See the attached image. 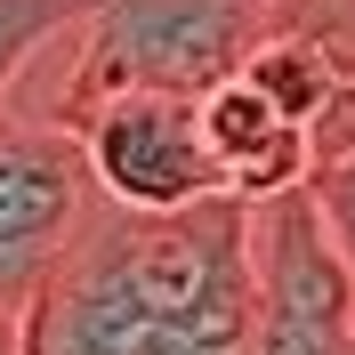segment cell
Listing matches in <instances>:
<instances>
[{
	"label": "cell",
	"instance_id": "ba28073f",
	"mask_svg": "<svg viewBox=\"0 0 355 355\" xmlns=\"http://www.w3.org/2000/svg\"><path fill=\"white\" fill-rule=\"evenodd\" d=\"M307 186H315V202H323V226H331V243L347 250V266H355V146H347L339 162H323Z\"/></svg>",
	"mask_w": 355,
	"mask_h": 355
},
{
	"label": "cell",
	"instance_id": "7a4b0ae2",
	"mask_svg": "<svg viewBox=\"0 0 355 355\" xmlns=\"http://www.w3.org/2000/svg\"><path fill=\"white\" fill-rule=\"evenodd\" d=\"M266 17L275 0H89L81 24H65L33 57L17 105L81 121L97 97H121V89L202 97L226 73H243V57L266 41Z\"/></svg>",
	"mask_w": 355,
	"mask_h": 355
},
{
	"label": "cell",
	"instance_id": "52a82bcc",
	"mask_svg": "<svg viewBox=\"0 0 355 355\" xmlns=\"http://www.w3.org/2000/svg\"><path fill=\"white\" fill-rule=\"evenodd\" d=\"M89 0H0V105L17 97V81L33 73V57H41L65 24H81Z\"/></svg>",
	"mask_w": 355,
	"mask_h": 355
},
{
	"label": "cell",
	"instance_id": "8992f818",
	"mask_svg": "<svg viewBox=\"0 0 355 355\" xmlns=\"http://www.w3.org/2000/svg\"><path fill=\"white\" fill-rule=\"evenodd\" d=\"M202 137H210V162H218L226 194H283V186H307L315 178V137L291 105H275L250 73H226L218 89H202Z\"/></svg>",
	"mask_w": 355,
	"mask_h": 355
},
{
	"label": "cell",
	"instance_id": "6da1fadb",
	"mask_svg": "<svg viewBox=\"0 0 355 355\" xmlns=\"http://www.w3.org/2000/svg\"><path fill=\"white\" fill-rule=\"evenodd\" d=\"M250 194H202L178 210L97 194L89 226L24 307V355H250Z\"/></svg>",
	"mask_w": 355,
	"mask_h": 355
},
{
	"label": "cell",
	"instance_id": "9c48e42d",
	"mask_svg": "<svg viewBox=\"0 0 355 355\" xmlns=\"http://www.w3.org/2000/svg\"><path fill=\"white\" fill-rule=\"evenodd\" d=\"M0 355H24V315L0 307Z\"/></svg>",
	"mask_w": 355,
	"mask_h": 355
},
{
	"label": "cell",
	"instance_id": "5b68a950",
	"mask_svg": "<svg viewBox=\"0 0 355 355\" xmlns=\"http://www.w3.org/2000/svg\"><path fill=\"white\" fill-rule=\"evenodd\" d=\"M97 170V194L130 202V210H178V202L226 194L210 137H202V97L178 89H121L73 121Z\"/></svg>",
	"mask_w": 355,
	"mask_h": 355
},
{
	"label": "cell",
	"instance_id": "3957f363",
	"mask_svg": "<svg viewBox=\"0 0 355 355\" xmlns=\"http://www.w3.org/2000/svg\"><path fill=\"white\" fill-rule=\"evenodd\" d=\"M97 210V170L73 121L33 105H0V307H33L73 234Z\"/></svg>",
	"mask_w": 355,
	"mask_h": 355
},
{
	"label": "cell",
	"instance_id": "277c9868",
	"mask_svg": "<svg viewBox=\"0 0 355 355\" xmlns=\"http://www.w3.org/2000/svg\"><path fill=\"white\" fill-rule=\"evenodd\" d=\"M250 259H259V331L250 355H347L355 331V266L323 226L315 186L250 202Z\"/></svg>",
	"mask_w": 355,
	"mask_h": 355
},
{
	"label": "cell",
	"instance_id": "30bf717a",
	"mask_svg": "<svg viewBox=\"0 0 355 355\" xmlns=\"http://www.w3.org/2000/svg\"><path fill=\"white\" fill-rule=\"evenodd\" d=\"M347 355H355V331H347Z\"/></svg>",
	"mask_w": 355,
	"mask_h": 355
}]
</instances>
